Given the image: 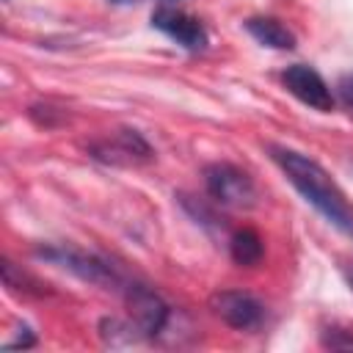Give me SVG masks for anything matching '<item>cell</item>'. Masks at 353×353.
I'll list each match as a JSON object with an SVG mask.
<instances>
[{
    "label": "cell",
    "mask_w": 353,
    "mask_h": 353,
    "mask_svg": "<svg viewBox=\"0 0 353 353\" xmlns=\"http://www.w3.org/2000/svg\"><path fill=\"white\" fill-rule=\"evenodd\" d=\"M284 85H287V91L295 97V99H301L303 105H309V108H314V110H331L334 108V97H331V88H328V83L312 69V66H306V63H292V66H287V72H284Z\"/></svg>",
    "instance_id": "cell-7"
},
{
    "label": "cell",
    "mask_w": 353,
    "mask_h": 353,
    "mask_svg": "<svg viewBox=\"0 0 353 353\" xmlns=\"http://www.w3.org/2000/svg\"><path fill=\"white\" fill-rule=\"evenodd\" d=\"M39 256L52 259V262L69 268L74 276H80V279H85L91 284H99L105 290H121V287H127L121 281V276L105 259H99V256L83 254V251H74V248H41Z\"/></svg>",
    "instance_id": "cell-3"
},
{
    "label": "cell",
    "mask_w": 353,
    "mask_h": 353,
    "mask_svg": "<svg viewBox=\"0 0 353 353\" xmlns=\"http://www.w3.org/2000/svg\"><path fill=\"white\" fill-rule=\"evenodd\" d=\"M91 152H94L97 160H105V163H124V165L152 157L149 143H146L135 130H121V132L116 135V141L94 143Z\"/></svg>",
    "instance_id": "cell-8"
},
{
    "label": "cell",
    "mask_w": 353,
    "mask_h": 353,
    "mask_svg": "<svg viewBox=\"0 0 353 353\" xmlns=\"http://www.w3.org/2000/svg\"><path fill=\"white\" fill-rule=\"evenodd\" d=\"M270 154L281 165L287 179L295 185V190L317 212H323L339 232L353 237V204L345 199V193L336 188V182L325 174V168L320 163H314L312 157H306L295 149H287V146H270Z\"/></svg>",
    "instance_id": "cell-1"
},
{
    "label": "cell",
    "mask_w": 353,
    "mask_h": 353,
    "mask_svg": "<svg viewBox=\"0 0 353 353\" xmlns=\"http://www.w3.org/2000/svg\"><path fill=\"white\" fill-rule=\"evenodd\" d=\"M210 309L226 325L240 331L256 328L265 317V306L251 292H243V290H215L210 295Z\"/></svg>",
    "instance_id": "cell-4"
},
{
    "label": "cell",
    "mask_w": 353,
    "mask_h": 353,
    "mask_svg": "<svg viewBox=\"0 0 353 353\" xmlns=\"http://www.w3.org/2000/svg\"><path fill=\"white\" fill-rule=\"evenodd\" d=\"M339 94H342V99H345L347 105H353V74L342 77V83H339Z\"/></svg>",
    "instance_id": "cell-13"
},
{
    "label": "cell",
    "mask_w": 353,
    "mask_h": 353,
    "mask_svg": "<svg viewBox=\"0 0 353 353\" xmlns=\"http://www.w3.org/2000/svg\"><path fill=\"white\" fill-rule=\"evenodd\" d=\"M323 347H331V350H353V334L350 331H342V328H328L323 331Z\"/></svg>",
    "instance_id": "cell-12"
},
{
    "label": "cell",
    "mask_w": 353,
    "mask_h": 353,
    "mask_svg": "<svg viewBox=\"0 0 353 353\" xmlns=\"http://www.w3.org/2000/svg\"><path fill=\"white\" fill-rule=\"evenodd\" d=\"M124 301H127V309H130V320L138 325V331L143 336H157L168 317H171V309L168 303L149 287L143 284H127L124 287Z\"/></svg>",
    "instance_id": "cell-5"
},
{
    "label": "cell",
    "mask_w": 353,
    "mask_h": 353,
    "mask_svg": "<svg viewBox=\"0 0 353 353\" xmlns=\"http://www.w3.org/2000/svg\"><path fill=\"white\" fill-rule=\"evenodd\" d=\"M152 25H154L157 30H163L165 36H171L176 44H182V47L190 50V52H199V50H204V47L210 44L207 28H204L196 17H190V14L179 11V8L160 6V8L152 14Z\"/></svg>",
    "instance_id": "cell-6"
},
{
    "label": "cell",
    "mask_w": 353,
    "mask_h": 353,
    "mask_svg": "<svg viewBox=\"0 0 353 353\" xmlns=\"http://www.w3.org/2000/svg\"><path fill=\"white\" fill-rule=\"evenodd\" d=\"M204 185H207V193L223 207L248 210L256 204L254 179L232 163H210L204 168Z\"/></svg>",
    "instance_id": "cell-2"
},
{
    "label": "cell",
    "mask_w": 353,
    "mask_h": 353,
    "mask_svg": "<svg viewBox=\"0 0 353 353\" xmlns=\"http://www.w3.org/2000/svg\"><path fill=\"white\" fill-rule=\"evenodd\" d=\"M3 281L11 292H25V295H47V284L33 279L30 273H25L22 268H17L11 259H3Z\"/></svg>",
    "instance_id": "cell-11"
},
{
    "label": "cell",
    "mask_w": 353,
    "mask_h": 353,
    "mask_svg": "<svg viewBox=\"0 0 353 353\" xmlns=\"http://www.w3.org/2000/svg\"><path fill=\"white\" fill-rule=\"evenodd\" d=\"M245 30L265 47H273V50H292L295 47V36L273 17H251V19H245Z\"/></svg>",
    "instance_id": "cell-9"
},
{
    "label": "cell",
    "mask_w": 353,
    "mask_h": 353,
    "mask_svg": "<svg viewBox=\"0 0 353 353\" xmlns=\"http://www.w3.org/2000/svg\"><path fill=\"white\" fill-rule=\"evenodd\" d=\"M113 3H135V0H113Z\"/></svg>",
    "instance_id": "cell-15"
},
{
    "label": "cell",
    "mask_w": 353,
    "mask_h": 353,
    "mask_svg": "<svg viewBox=\"0 0 353 353\" xmlns=\"http://www.w3.org/2000/svg\"><path fill=\"white\" fill-rule=\"evenodd\" d=\"M347 281H350V287H353V268L347 270Z\"/></svg>",
    "instance_id": "cell-14"
},
{
    "label": "cell",
    "mask_w": 353,
    "mask_h": 353,
    "mask_svg": "<svg viewBox=\"0 0 353 353\" xmlns=\"http://www.w3.org/2000/svg\"><path fill=\"white\" fill-rule=\"evenodd\" d=\"M229 251H232V259L243 268H254L262 254H265V245H262V237L254 232V229H240L232 234V243H229Z\"/></svg>",
    "instance_id": "cell-10"
}]
</instances>
